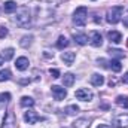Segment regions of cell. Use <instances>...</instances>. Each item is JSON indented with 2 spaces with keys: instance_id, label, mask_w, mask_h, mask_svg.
<instances>
[{
  "instance_id": "7a4b0ae2",
  "label": "cell",
  "mask_w": 128,
  "mask_h": 128,
  "mask_svg": "<svg viewBox=\"0 0 128 128\" xmlns=\"http://www.w3.org/2000/svg\"><path fill=\"white\" fill-rule=\"evenodd\" d=\"M86 16H88V9L85 6H79L76 10H74V15H73V22L78 26V27H84L86 24Z\"/></svg>"
},
{
  "instance_id": "4dcf8cb0",
  "label": "cell",
  "mask_w": 128,
  "mask_h": 128,
  "mask_svg": "<svg viewBox=\"0 0 128 128\" xmlns=\"http://www.w3.org/2000/svg\"><path fill=\"white\" fill-rule=\"evenodd\" d=\"M122 80H124V84H128V73H125V74H124Z\"/></svg>"
},
{
  "instance_id": "2e32d148",
  "label": "cell",
  "mask_w": 128,
  "mask_h": 128,
  "mask_svg": "<svg viewBox=\"0 0 128 128\" xmlns=\"http://www.w3.org/2000/svg\"><path fill=\"white\" fill-rule=\"evenodd\" d=\"M107 64H109L107 67H109V68H112L113 72H121V70H122V64H121L119 60H110Z\"/></svg>"
},
{
  "instance_id": "f546056e",
  "label": "cell",
  "mask_w": 128,
  "mask_h": 128,
  "mask_svg": "<svg viewBox=\"0 0 128 128\" xmlns=\"http://www.w3.org/2000/svg\"><path fill=\"white\" fill-rule=\"evenodd\" d=\"M107 63H109V61H106L104 58H100V60H98V66H101V67H107Z\"/></svg>"
},
{
  "instance_id": "4fadbf2b",
  "label": "cell",
  "mask_w": 128,
  "mask_h": 128,
  "mask_svg": "<svg viewBox=\"0 0 128 128\" xmlns=\"http://www.w3.org/2000/svg\"><path fill=\"white\" fill-rule=\"evenodd\" d=\"M63 84H64V86L70 88V86L74 84V74H73V73H66L64 78H63Z\"/></svg>"
},
{
  "instance_id": "7c38bea8",
  "label": "cell",
  "mask_w": 128,
  "mask_h": 128,
  "mask_svg": "<svg viewBox=\"0 0 128 128\" xmlns=\"http://www.w3.org/2000/svg\"><path fill=\"white\" fill-rule=\"evenodd\" d=\"M107 36H109L110 42H113V43H116V45L122 42V34H121L119 32H115V30H113V32H109Z\"/></svg>"
},
{
  "instance_id": "d6a6232c",
  "label": "cell",
  "mask_w": 128,
  "mask_h": 128,
  "mask_svg": "<svg viewBox=\"0 0 128 128\" xmlns=\"http://www.w3.org/2000/svg\"><path fill=\"white\" fill-rule=\"evenodd\" d=\"M97 128H112L110 125H106V124H103V125H98Z\"/></svg>"
},
{
  "instance_id": "8992f818",
  "label": "cell",
  "mask_w": 128,
  "mask_h": 128,
  "mask_svg": "<svg viewBox=\"0 0 128 128\" xmlns=\"http://www.w3.org/2000/svg\"><path fill=\"white\" fill-rule=\"evenodd\" d=\"M51 91H52V96H54V98H55L57 101L64 100L66 96H67V91H66L64 88H61V86H58V85H52Z\"/></svg>"
},
{
  "instance_id": "30bf717a",
  "label": "cell",
  "mask_w": 128,
  "mask_h": 128,
  "mask_svg": "<svg viewBox=\"0 0 128 128\" xmlns=\"http://www.w3.org/2000/svg\"><path fill=\"white\" fill-rule=\"evenodd\" d=\"M90 125H91V122L86 118H79L73 122V128H90Z\"/></svg>"
},
{
  "instance_id": "cb8c5ba5",
  "label": "cell",
  "mask_w": 128,
  "mask_h": 128,
  "mask_svg": "<svg viewBox=\"0 0 128 128\" xmlns=\"http://www.w3.org/2000/svg\"><path fill=\"white\" fill-rule=\"evenodd\" d=\"M67 45H68V40H67L64 36H60V37H58V42H57V48H60V49H64Z\"/></svg>"
},
{
  "instance_id": "e575fe53",
  "label": "cell",
  "mask_w": 128,
  "mask_h": 128,
  "mask_svg": "<svg viewBox=\"0 0 128 128\" xmlns=\"http://www.w3.org/2000/svg\"><path fill=\"white\" fill-rule=\"evenodd\" d=\"M127 43H128V42H127Z\"/></svg>"
},
{
  "instance_id": "e0dca14e",
  "label": "cell",
  "mask_w": 128,
  "mask_h": 128,
  "mask_svg": "<svg viewBox=\"0 0 128 128\" xmlns=\"http://www.w3.org/2000/svg\"><path fill=\"white\" fill-rule=\"evenodd\" d=\"M115 101H116V104H118V106L128 109V97L127 96H118Z\"/></svg>"
},
{
  "instance_id": "277c9868",
  "label": "cell",
  "mask_w": 128,
  "mask_h": 128,
  "mask_svg": "<svg viewBox=\"0 0 128 128\" xmlns=\"http://www.w3.org/2000/svg\"><path fill=\"white\" fill-rule=\"evenodd\" d=\"M24 119H26V122H27V124H32V125H34V124H36V122H39V121H45V118L39 116L34 110H28V112H26Z\"/></svg>"
},
{
  "instance_id": "7402d4cb",
  "label": "cell",
  "mask_w": 128,
  "mask_h": 128,
  "mask_svg": "<svg viewBox=\"0 0 128 128\" xmlns=\"http://www.w3.org/2000/svg\"><path fill=\"white\" fill-rule=\"evenodd\" d=\"M10 72L6 68V70H0V82H4V80H9L10 79Z\"/></svg>"
},
{
  "instance_id": "ffe728a7",
  "label": "cell",
  "mask_w": 128,
  "mask_h": 128,
  "mask_svg": "<svg viewBox=\"0 0 128 128\" xmlns=\"http://www.w3.org/2000/svg\"><path fill=\"white\" fill-rule=\"evenodd\" d=\"M64 112H66L67 115H76V113L79 112V107H78L76 104H72V106H67V107L64 109Z\"/></svg>"
},
{
  "instance_id": "6da1fadb",
  "label": "cell",
  "mask_w": 128,
  "mask_h": 128,
  "mask_svg": "<svg viewBox=\"0 0 128 128\" xmlns=\"http://www.w3.org/2000/svg\"><path fill=\"white\" fill-rule=\"evenodd\" d=\"M30 21H32V16H30V10L27 8H20L18 12H16V16H15V22L22 27V28H27L30 26Z\"/></svg>"
},
{
  "instance_id": "52a82bcc",
  "label": "cell",
  "mask_w": 128,
  "mask_h": 128,
  "mask_svg": "<svg viewBox=\"0 0 128 128\" xmlns=\"http://www.w3.org/2000/svg\"><path fill=\"white\" fill-rule=\"evenodd\" d=\"M90 43H91L92 46H96V48L101 46V45H103V37H101V34L98 32H91V34H90Z\"/></svg>"
},
{
  "instance_id": "9a60e30c",
  "label": "cell",
  "mask_w": 128,
  "mask_h": 128,
  "mask_svg": "<svg viewBox=\"0 0 128 128\" xmlns=\"http://www.w3.org/2000/svg\"><path fill=\"white\" fill-rule=\"evenodd\" d=\"M3 10H4L6 14H12V12H15V10H16V3H15V2H12V0L6 2V3H4V6H3Z\"/></svg>"
},
{
  "instance_id": "5bb4252c",
  "label": "cell",
  "mask_w": 128,
  "mask_h": 128,
  "mask_svg": "<svg viewBox=\"0 0 128 128\" xmlns=\"http://www.w3.org/2000/svg\"><path fill=\"white\" fill-rule=\"evenodd\" d=\"M91 84H92L94 86H101V85L104 84V78H103L101 74H97V73H94V74L91 76Z\"/></svg>"
},
{
  "instance_id": "ba28073f",
  "label": "cell",
  "mask_w": 128,
  "mask_h": 128,
  "mask_svg": "<svg viewBox=\"0 0 128 128\" xmlns=\"http://www.w3.org/2000/svg\"><path fill=\"white\" fill-rule=\"evenodd\" d=\"M115 127L116 128H128V115H119V116H116Z\"/></svg>"
},
{
  "instance_id": "4316f807",
  "label": "cell",
  "mask_w": 128,
  "mask_h": 128,
  "mask_svg": "<svg viewBox=\"0 0 128 128\" xmlns=\"http://www.w3.org/2000/svg\"><path fill=\"white\" fill-rule=\"evenodd\" d=\"M6 36H8V28L4 26H0V39H3Z\"/></svg>"
},
{
  "instance_id": "3957f363",
  "label": "cell",
  "mask_w": 128,
  "mask_h": 128,
  "mask_svg": "<svg viewBox=\"0 0 128 128\" xmlns=\"http://www.w3.org/2000/svg\"><path fill=\"white\" fill-rule=\"evenodd\" d=\"M122 12H124V8H122V6H115V8H112V9L107 12V15H106L107 22H109V24H118V22L121 21Z\"/></svg>"
},
{
  "instance_id": "44dd1931",
  "label": "cell",
  "mask_w": 128,
  "mask_h": 128,
  "mask_svg": "<svg viewBox=\"0 0 128 128\" xmlns=\"http://www.w3.org/2000/svg\"><path fill=\"white\" fill-rule=\"evenodd\" d=\"M2 57H3V60H4V61H9V60L14 57V49H12V48H8V49H4Z\"/></svg>"
},
{
  "instance_id": "603a6c76",
  "label": "cell",
  "mask_w": 128,
  "mask_h": 128,
  "mask_svg": "<svg viewBox=\"0 0 128 128\" xmlns=\"http://www.w3.org/2000/svg\"><path fill=\"white\" fill-rule=\"evenodd\" d=\"M33 40V36H24L22 39H21V42H20V45L22 46V48H27V46H30V43H32Z\"/></svg>"
},
{
  "instance_id": "d6986e66",
  "label": "cell",
  "mask_w": 128,
  "mask_h": 128,
  "mask_svg": "<svg viewBox=\"0 0 128 128\" xmlns=\"http://www.w3.org/2000/svg\"><path fill=\"white\" fill-rule=\"evenodd\" d=\"M20 103H21L22 107H32V106H34V100L32 97H22Z\"/></svg>"
},
{
  "instance_id": "836d02e7",
  "label": "cell",
  "mask_w": 128,
  "mask_h": 128,
  "mask_svg": "<svg viewBox=\"0 0 128 128\" xmlns=\"http://www.w3.org/2000/svg\"><path fill=\"white\" fill-rule=\"evenodd\" d=\"M3 61H4V60H3V57H0V66L3 64Z\"/></svg>"
},
{
  "instance_id": "8fae6325",
  "label": "cell",
  "mask_w": 128,
  "mask_h": 128,
  "mask_svg": "<svg viewBox=\"0 0 128 128\" xmlns=\"http://www.w3.org/2000/svg\"><path fill=\"white\" fill-rule=\"evenodd\" d=\"M74 58H76V54L74 52H63V55H61V60L67 66H72L73 61H74Z\"/></svg>"
},
{
  "instance_id": "1f68e13d",
  "label": "cell",
  "mask_w": 128,
  "mask_h": 128,
  "mask_svg": "<svg viewBox=\"0 0 128 128\" xmlns=\"http://www.w3.org/2000/svg\"><path fill=\"white\" fill-rule=\"evenodd\" d=\"M124 26L128 28V16H125V18H124Z\"/></svg>"
},
{
  "instance_id": "f1b7e54d",
  "label": "cell",
  "mask_w": 128,
  "mask_h": 128,
  "mask_svg": "<svg viewBox=\"0 0 128 128\" xmlns=\"http://www.w3.org/2000/svg\"><path fill=\"white\" fill-rule=\"evenodd\" d=\"M49 73H51V76H52V78H60V72H58L57 68H51V70H49Z\"/></svg>"
},
{
  "instance_id": "484cf974",
  "label": "cell",
  "mask_w": 128,
  "mask_h": 128,
  "mask_svg": "<svg viewBox=\"0 0 128 128\" xmlns=\"http://www.w3.org/2000/svg\"><path fill=\"white\" fill-rule=\"evenodd\" d=\"M4 118H6V110H4V107H0V128L4 124Z\"/></svg>"
},
{
  "instance_id": "5b68a950",
  "label": "cell",
  "mask_w": 128,
  "mask_h": 128,
  "mask_svg": "<svg viewBox=\"0 0 128 128\" xmlns=\"http://www.w3.org/2000/svg\"><path fill=\"white\" fill-rule=\"evenodd\" d=\"M74 97H76L78 100H82V101H91V100H92V92H91L88 88H80V90L76 91Z\"/></svg>"
},
{
  "instance_id": "ac0fdd59",
  "label": "cell",
  "mask_w": 128,
  "mask_h": 128,
  "mask_svg": "<svg viewBox=\"0 0 128 128\" xmlns=\"http://www.w3.org/2000/svg\"><path fill=\"white\" fill-rule=\"evenodd\" d=\"M73 39H74V42H76L78 45H86V43H88V37H86L85 34H74Z\"/></svg>"
},
{
  "instance_id": "d4e9b609",
  "label": "cell",
  "mask_w": 128,
  "mask_h": 128,
  "mask_svg": "<svg viewBox=\"0 0 128 128\" xmlns=\"http://www.w3.org/2000/svg\"><path fill=\"white\" fill-rule=\"evenodd\" d=\"M107 52H109L112 57H116V58H122V57H124V52H122V51H119V49H112V48H110Z\"/></svg>"
},
{
  "instance_id": "83f0119b",
  "label": "cell",
  "mask_w": 128,
  "mask_h": 128,
  "mask_svg": "<svg viewBox=\"0 0 128 128\" xmlns=\"http://www.w3.org/2000/svg\"><path fill=\"white\" fill-rule=\"evenodd\" d=\"M9 100H10V94H9V92L0 94V101H9Z\"/></svg>"
},
{
  "instance_id": "9c48e42d",
  "label": "cell",
  "mask_w": 128,
  "mask_h": 128,
  "mask_svg": "<svg viewBox=\"0 0 128 128\" xmlns=\"http://www.w3.org/2000/svg\"><path fill=\"white\" fill-rule=\"evenodd\" d=\"M28 58H26V57H20V58H16V61H15V67L18 68V70H21V72H24V70H27L28 68Z\"/></svg>"
}]
</instances>
